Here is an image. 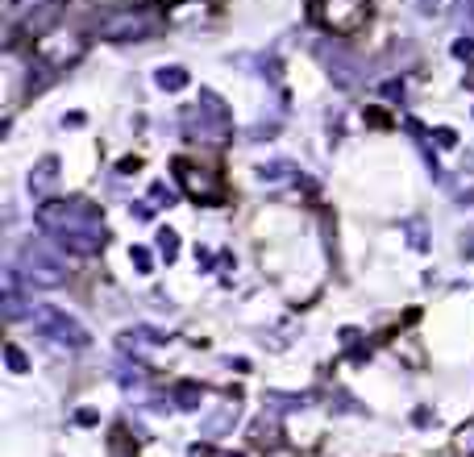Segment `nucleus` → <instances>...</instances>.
<instances>
[{"label":"nucleus","instance_id":"1","mask_svg":"<svg viewBox=\"0 0 474 457\" xmlns=\"http://www.w3.org/2000/svg\"><path fill=\"white\" fill-rule=\"evenodd\" d=\"M38 225L71 254H100L104 241H108L100 208L92 200H42L38 204Z\"/></svg>","mask_w":474,"mask_h":457},{"label":"nucleus","instance_id":"2","mask_svg":"<svg viewBox=\"0 0 474 457\" xmlns=\"http://www.w3.org/2000/svg\"><path fill=\"white\" fill-rule=\"evenodd\" d=\"M229 125H233V117H229V108H225V100L217 96V91H200V100L184 108V134L191 141H225L229 137Z\"/></svg>","mask_w":474,"mask_h":457},{"label":"nucleus","instance_id":"3","mask_svg":"<svg viewBox=\"0 0 474 457\" xmlns=\"http://www.w3.org/2000/svg\"><path fill=\"white\" fill-rule=\"evenodd\" d=\"M17 271L21 278L30 283V287H63L67 283V266H63V258L50 250L46 241H25L21 245V254H17Z\"/></svg>","mask_w":474,"mask_h":457},{"label":"nucleus","instance_id":"4","mask_svg":"<svg viewBox=\"0 0 474 457\" xmlns=\"http://www.w3.org/2000/svg\"><path fill=\"white\" fill-rule=\"evenodd\" d=\"M158 30V21L142 8H113L104 17H96V34L108 42H142Z\"/></svg>","mask_w":474,"mask_h":457},{"label":"nucleus","instance_id":"5","mask_svg":"<svg viewBox=\"0 0 474 457\" xmlns=\"http://www.w3.org/2000/svg\"><path fill=\"white\" fill-rule=\"evenodd\" d=\"M34 324H38V333L46 337L50 345H58V349H84L88 345V328L75 316L58 312V308H38L34 312Z\"/></svg>","mask_w":474,"mask_h":457},{"label":"nucleus","instance_id":"6","mask_svg":"<svg viewBox=\"0 0 474 457\" xmlns=\"http://www.w3.org/2000/svg\"><path fill=\"white\" fill-rule=\"evenodd\" d=\"M316 17L333 34H354L366 21V0H316Z\"/></svg>","mask_w":474,"mask_h":457},{"label":"nucleus","instance_id":"7","mask_svg":"<svg viewBox=\"0 0 474 457\" xmlns=\"http://www.w3.org/2000/svg\"><path fill=\"white\" fill-rule=\"evenodd\" d=\"M316 54H321V63L329 67V75L341 84V88H358V84H362V63H358V54H350L341 42H316Z\"/></svg>","mask_w":474,"mask_h":457},{"label":"nucleus","instance_id":"8","mask_svg":"<svg viewBox=\"0 0 474 457\" xmlns=\"http://www.w3.org/2000/svg\"><path fill=\"white\" fill-rule=\"evenodd\" d=\"M175 175L184 183V191H188L191 200H204V204H217L221 200V179L208 171V167H191V162H175Z\"/></svg>","mask_w":474,"mask_h":457},{"label":"nucleus","instance_id":"9","mask_svg":"<svg viewBox=\"0 0 474 457\" xmlns=\"http://www.w3.org/2000/svg\"><path fill=\"white\" fill-rule=\"evenodd\" d=\"M79 54H84V42H79V38H63V34H50L46 42L38 46V58L50 63L54 71H63V67H67V63H75Z\"/></svg>","mask_w":474,"mask_h":457},{"label":"nucleus","instance_id":"10","mask_svg":"<svg viewBox=\"0 0 474 457\" xmlns=\"http://www.w3.org/2000/svg\"><path fill=\"white\" fill-rule=\"evenodd\" d=\"M258 183H262V187H295V183H304V175H300L295 162L275 158V162H262V167H258Z\"/></svg>","mask_w":474,"mask_h":457},{"label":"nucleus","instance_id":"11","mask_svg":"<svg viewBox=\"0 0 474 457\" xmlns=\"http://www.w3.org/2000/svg\"><path fill=\"white\" fill-rule=\"evenodd\" d=\"M154 345H167V333H158L150 324H138V328L121 333V349L125 354H142V349H154Z\"/></svg>","mask_w":474,"mask_h":457},{"label":"nucleus","instance_id":"12","mask_svg":"<svg viewBox=\"0 0 474 457\" xmlns=\"http://www.w3.org/2000/svg\"><path fill=\"white\" fill-rule=\"evenodd\" d=\"M54 183H58V158H54V154H46V158L30 171V195H34V200H46Z\"/></svg>","mask_w":474,"mask_h":457},{"label":"nucleus","instance_id":"13","mask_svg":"<svg viewBox=\"0 0 474 457\" xmlns=\"http://www.w3.org/2000/svg\"><path fill=\"white\" fill-rule=\"evenodd\" d=\"M233 420H237V399H225L221 408H217L212 416H208V420H204V437H221V432H225Z\"/></svg>","mask_w":474,"mask_h":457},{"label":"nucleus","instance_id":"14","mask_svg":"<svg viewBox=\"0 0 474 457\" xmlns=\"http://www.w3.org/2000/svg\"><path fill=\"white\" fill-rule=\"evenodd\" d=\"M154 84H158L162 91H184L191 84V75L184 71V67L171 63V67H158V71H154Z\"/></svg>","mask_w":474,"mask_h":457},{"label":"nucleus","instance_id":"15","mask_svg":"<svg viewBox=\"0 0 474 457\" xmlns=\"http://www.w3.org/2000/svg\"><path fill=\"white\" fill-rule=\"evenodd\" d=\"M154 237H158V258L162 262H175L179 258V233L175 228H158Z\"/></svg>","mask_w":474,"mask_h":457},{"label":"nucleus","instance_id":"16","mask_svg":"<svg viewBox=\"0 0 474 457\" xmlns=\"http://www.w3.org/2000/svg\"><path fill=\"white\" fill-rule=\"evenodd\" d=\"M129 262L138 266V274H150V271H154V254H150L146 245H134V250H129Z\"/></svg>","mask_w":474,"mask_h":457},{"label":"nucleus","instance_id":"17","mask_svg":"<svg viewBox=\"0 0 474 457\" xmlns=\"http://www.w3.org/2000/svg\"><path fill=\"white\" fill-rule=\"evenodd\" d=\"M175 399H179V408H196L200 404V387L196 382H179L175 387Z\"/></svg>","mask_w":474,"mask_h":457},{"label":"nucleus","instance_id":"18","mask_svg":"<svg viewBox=\"0 0 474 457\" xmlns=\"http://www.w3.org/2000/svg\"><path fill=\"white\" fill-rule=\"evenodd\" d=\"M150 200H154V208H171V204H175V191H171L167 183H154V187H150Z\"/></svg>","mask_w":474,"mask_h":457},{"label":"nucleus","instance_id":"19","mask_svg":"<svg viewBox=\"0 0 474 457\" xmlns=\"http://www.w3.org/2000/svg\"><path fill=\"white\" fill-rule=\"evenodd\" d=\"M4 362H8L13 374H25V354H21L17 345H4Z\"/></svg>","mask_w":474,"mask_h":457},{"label":"nucleus","instance_id":"20","mask_svg":"<svg viewBox=\"0 0 474 457\" xmlns=\"http://www.w3.org/2000/svg\"><path fill=\"white\" fill-rule=\"evenodd\" d=\"M458 449L474 457V420L466 424V428H462V432H458Z\"/></svg>","mask_w":474,"mask_h":457},{"label":"nucleus","instance_id":"21","mask_svg":"<svg viewBox=\"0 0 474 457\" xmlns=\"http://www.w3.org/2000/svg\"><path fill=\"white\" fill-rule=\"evenodd\" d=\"M437 146H441V150H449V146H458V134H454V129H445V125H441V129H437Z\"/></svg>","mask_w":474,"mask_h":457},{"label":"nucleus","instance_id":"22","mask_svg":"<svg viewBox=\"0 0 474 457\" xmlns=\"http://www.w3.org/2000/svg\"><path fill=\"white\" fill-rule=\"evenodd\" d=\"M458 21L474 30V0H462V4H458Z\"/></svg>","mask_w":474,"mask_h":457},{"label":"nucleus","instance_id":"23","mask_svg":"<svg viewBox=\"0 0 474 457\" xmlns=\"http://www.w3.org/2000/svg\"><path fill=\"white\" fill-rule=\"evenodd\" d=\"M408 233H412V245H416V250H425L428 241H425V228H421V221H412V225H408Z\"/></svg>","mask_w":474,"mask_h":457},{"label":"nucleus","instance_id":"24","mask_svg":"<svg viewBox=\"0 0 474 457\" xmlns=\"http://www.w3.org/2000/svg\"><path fill=\"white\" fill-rule=\"evenodd\" d=\"M454 54H458V58H470V54H474V38H462V42H454Z\"/></svg>","mask_w":474,"mask_h":457},{"label":"nucleus","instance_id":"25","mask_svg":"<svg viewBox=\"0 0 474 457\" xmlns=\"http://www.w3.org/2000/svg\"><path fill=\"white\" fill-rule=\"evenodd\" d=\"M383 96H391V100L399 96V100H404V84H399V79H387V84H383Z\"/></svg>","mask_w":474,"mask_h":457},{"label":"nucleus","instance_id":"26","mask_svg":"<svg viewBox=\"0 0 474 457\" xmlns=\"http://www.w3.org/2000/svg\"><path fill=\"white\" fill-rule=\"evenodd\" d=\"M421 13H441V0H416Z\"/></svg>","mask_w":474,"mask_h":457},{"label":"nucleus","instance_id":"27","mask_svg":"<svg viewBox=\"0 0 474 457\" xmlns=\"http://www.w3.org/2000/svg\"><path fill=\"white\" fill-rule=\"evenodd\" d=\"M162 4H184V0H162Z\"/></svg>","mask_w":474,"mask_h":457}]
</instances>
